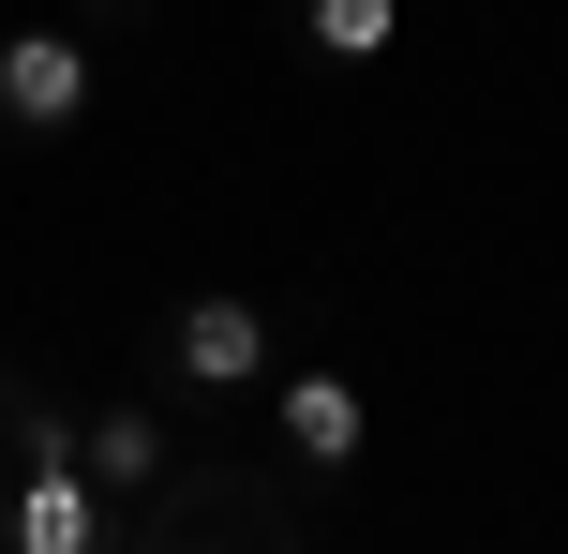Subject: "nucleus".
Here are the masks:
<instances>
[{"instance_id":"nucleus-6","label":"nucleus","mask_w":568,"mask_h":554,"mask_svg":"<svg viewBox=\"0 0 568 554\" xmlns=\"http://www.w3.org/2000/svg\"><path fill=\"white\" fill-rule=\"evenodd\" d=\"M300 46L359 75V60H389V46H404V0H300Z\"/></svg>"},{"instance_id":"nucleus-3","label":"nucleus","mask_w":568,"mask_h":554,"mask_svg":"<svg viewBox=\"0 0 568 554\" xmlns=\"http://www.w3.org/2000/svg\"><path fill=\"white\" fill-rule=\"evenodd\" d=\"M270 435H284V465H300V480H344V465H359V435H374V405H359V375L314 360V375L270 390Z\"/></svg>"},{"instance_id":"nucleus-4","label":"nucleus","mask_w":568,"mask_h":554,"mask_svg":"<svg viewBox=\"0 0 568 554\" xmlns=\"http://www.w3.org/2000/svg\"><path fill=\"white\" fill-rule=\"evenodd\" d=\"M0 510H16V554H105V540H120V510H105L90 465H16Z\"/></svg>"},{"instance_id":"nucleus-2","label":"nucleus","mask_w":568,"mask_h":554,"mask_svg":"<svg viewBox=\"0 0 568 554\" xmlns=\"http://www.w3.org/2000/svg\"><path fill=\"white\" fill-rule=\"evenodd\" d=\"M0 120L16 135H75L90 120V30H0Z\"/></svg>"},{"instance_id":"nucleus-8","label":"nucleus","mask_w":568,"mask_h":554,"mask_svg":"<svg viewBox=\"0 0 568 554\" xmlns=\"http://www.w3.org/2000/svg\"><path fill=\"white\" fill-rule=\"evenodd\" d=\"M0 554H16V510H0Z\"/></svg>"},{"instance_id":"nucleus-5","label":"nucleus","mask_w":568,"mask_h":554,"mask_svg":"<svg viewBox=\"0 0 568 554\" xmlns=\"http://www.w3.org/2000/svg\"><path fill=\"white\" fill-rule=\"evenodd\" d=\"M90 480H105V510H150L180 480V435H165V390L150 405H90Z\"/></svg>"},{"instance_id":"nucleus-1","label":"nucleus","mask_w":568,"mask_h":554,"mask_svg":"<svg viewBox=\"0 0 568 554\" xmlns=\"http://www.w3.org/2000/svg\"><path fill=\"white\" fill-rule=\"evenodd\" d=\"M150 375H165V405L180 390H210V405H240V390H270V315L240 285H195L165 315V345H150Z\"/></svg>"},{"instance_id":"nucleus-7","label":"nucleus","mask_w":568,"mask_h":554,"mask_svg":"<svg viewBox=\"0 0 568 554\" xmlns=\"http://www.w3.org/2000/svg\"><path fill=\"white\" fill-rule=\"evenodd\" d=\"M75 16H135V0H75Z\"/></svg>"}]
</instances>
